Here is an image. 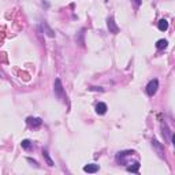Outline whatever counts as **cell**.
I'll list each match as a JSON object with an SVG mask.
<instances>
[{"label":"cell","instance_id":"5b68a950","mask_svg":"<svg viewBox=\"0 0 175 175\" xmlns=\"http://www.w3.org/2000/svg\"><path fill=\"white\" fill-rule=\"evenodd\" d=\"M107 110H108V107L105 103H98L97 105H96V112H97L98 115H104V114L107 112Z\"/></svg>","mask_w":175,"mask_h":175},{"label":"cell","instance_id":"7a4b0ae2","mask_svg":"<svg viewBox=\"0 0 175 175\" xmlns=\"http://www.w3.org/2000/svg\"><path fill=\"white\" fill-rule=\"evenodd\" d=\"M55 95H56L59 98H64V90H63L62 82H60L59 78L55 80Z\"/></svg>","mask_w":175,"mask_h":175},{"label":"cell","instance_id":"4fadbf2b","mask_svg":"<svg viewBox=\"0 0 175 175\" xmlns=\"http://www.w3.org/2000/svg\"><path fill=\"white\" fill-rule=\"evenodd\" d=\"M27 161H29V163H32L33 166L39 167V164H37V161H36V160H33V159H30V157H27Z\"/></svg>","mask_w":175,"mask_h":175},{"label":"cell","instance_id":"9c48e42d","mask_svg":"<svg viewBox=\"0 0 175 175\" xmlns=\"http://www.w3.org/2000/svg\"><path fill=\"white\" fill-rule=\"evenodd\" d=\"M42 155H44V159H45V161H47L48 166H49V167L54 166V161H52V159L49 157V155H48V151H47V149H44V151H42Z\"/></svg>","mask_w":175,"mask_h":175},{"label":"cell","instance_id":"ba28073f","mask_svg":"<svg viewBox=\"0 0 175 175\" xmlns=\"http://www.w3.org/2000/svg\"><path fill=\"white\" fill-rule=\"evenodd\" d=\"M167 29H168V22H167L166 19H160V21H159V30L166 32Z\"/></svg>","mask_w":175,"mask_h":175},{"label":"cell","instance_id":"8fae6325","mask_svg":"<svg viewBox=\"0 0 175 175\" xmlns=\"http://www.w3.org/2000/svg\"><path fill=\"white\" fill-rule=\"evenodd\" d=\"M139 166H141V164H139L138 161H136V163H134L133 166L127 167V171H129V172H138V170H139Z\"/></svg>","mask_w":175,"mask_h":175},{"label":"cell","instance_id":"52a82bcc","mask_svg":"<svg viewBox=\"0 0 175 175\" xmlns=\"http://www.w3.org/2000/svg\"><path fill=\"white\" fill-rule=\"evenodd\" d=\"M42 29L45 30V33H47V36H49V37H55V32L52 29H51L49 26H48V23L47 22H44L42 23Z\"/></svg>","mask_w":175,"mask_h":175},{"label":"cell","instance_id":"8992f818","mask_svg":"<svg viewBox=\"0 0 175 175\" xmlns=\"http://www.w3.org/2000/svg\"><path fill=\"white\" fill-rule=\"evenodd\" d=\"M83 171L89 172V174H95V172L98 171V166L97 164H88V166L83 167Z\"/></svg>","mask_w":175,"mask_h":175},{"label":"cell","instance_id":"5bb4252c","mask_svg":"<svg viewBox=\"0 0 175 175\" xmlns=\"http://www.w3.org/2000/svg\"><path fill=\"white\" fill-rule=\"evenodd\" d=\"M136 3H137V4H138V6H139V4H141V0H136Z\"/></svg>","mask_w":175,"mask_h":175},{"label":"cell","instance_id":"3957f363","mask_svg":"<svg viewBox=\"0 0 175 175\" xmlns=\"http://www.w3.org/2000/svg\"><path fill=\"white\" fill-rule=\"evenodd\" d=\"M107 26H108L110 33H112V34H118L119 33V27H118V25L115 23V21H114L112 17H110V18L107 19Z\"/></svg>","mask_w":175,"mask_h":175},{"label":"cell","instance_id":"7c38bea8","mask_svg":"<svg viewBox=\"0 0 175 175\" xmlns=\"http://www.w3.org/2000/svg\"><path fill=\"white\" fill-rule=\"evenodd\" d=\"M21 145H22V148L23 149H26V151H29V149H32V142H30L29 139H23L21 142Z\"/></svg>","mask_w":175,"mask_h":175},{"label":"cell","instance_id":"277c9868","mask_svg":"<svg viewBox=\"0 0 175 175\" xmlns=\"http://www.w3.org/2000/svg\"><path fill=\"white\" fill-rule=\"evenodd\" d=\"M26 122H27V125H29L30 127H33V129H37V127H40V126L42 125V120L40 118H27Z\"/></svg>","mask_w":175,"mask_h":175},{"label":"cell","instance_id":"6da1fadb","mask_svg":"<svg viewBox=\"0 0 175 175\" xmlns=\"http://www.w3.org/2000/svg\"><path fill=\"white\" fill-rule=\"evenodd\" d=\"M157 88H159V81L157 80H152L149 81V83L146 85V93L149 96H153L157 92Z\"/></svg>","mask_w":175,"mask_h":175},{"label":"cell","instance_id":"30bf717a","mask_svg":"<svg viewBox=\"0 0 175 175\" xmlns=\"http://www.w3.org/2000/svg\"><path fill=\"white\" fill-rule=\"evenodd\" d=\"M167 45H168V41L167 40H159V41L156 42V47H157V49H164V48H167Z\"/></svg>","mask_w":175,"mask_h":175}]
</instances>
